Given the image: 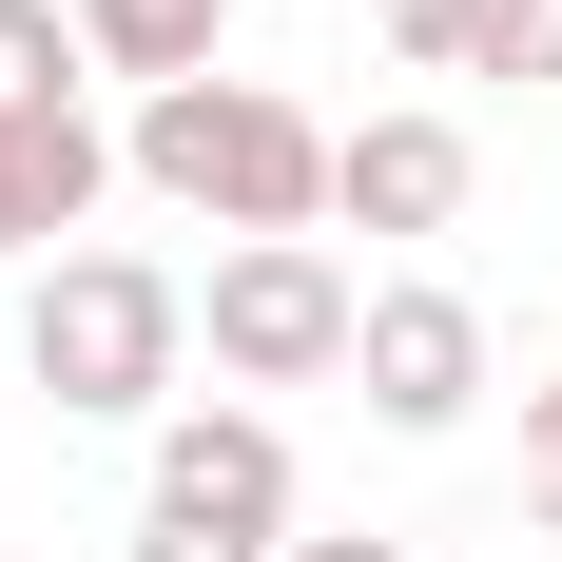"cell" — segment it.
<instances>
[{
  "mask_svg": "<svg viewBox=\"0 0 562 562\" xmlns=\"http://www.w3.org/2000/svg\"><path fill=\"white\" fill-rule=\"evenodd\" d=\"M78 78H98V58H78V20H58V0H0V116H58Z\"/></svg>",
  "mask_w": 562,
  "mask_h": 562,
  "instance_id": "cell-9",
  "label": "cell"
},
{
  "mask_svg": "<svg viewBox=\"0 0 562 562\" xmlns=\"http://www.w3.org/2000/svg\"><path fill=\"white\" fill-rule=\"evenodd\" d=\"M369 20H389L407 78H465V40H485V0H369Z\"/></svg>",
  "mask_w": 562,
  "mask_h": 562,
  "instance_id": "cell-10",
  "label": "cell"
},
{
  "mask_svg": "<svg viewBox=\"0 0 562 562\" xmlns=\"http://www.w3.org/2000/svg\"><path fill=\"white\" fill-rule=\"evenodd\" d=\"M291 562H407V543H291Z\"/></svg>",
  "mask_w": 562,
  "mask_h": 562,
  "instance_id": "cell-13",
  "label": "cell"
},
{
  "mask_svg": "<svg viewBox=\"0 0 562 562\" xmlns=\"http://www.w3.org/2000/svg\"><path fill=\"white\" fill-rule=\"evenodd\" d=\"M465 78H562V0H485V40H465Z\"/></svg>",
  "mask_w": 562,
  "mask_h": 562,
  "instance_id": "cell-11",
  "label": "cell"
},
{
  "mask_svg": "<svg viewBox=\"0 0 562 562\" xmlns=\"http://www.w3.org/2000/svg\"><path fill=\"white\" fill-rule=\"evenodd\" d=\"M349 330H369V291L330 272V233H272V252H214L194 291V349H214L233 389H330Z\"/></svg>",
  "mask_w": 562,
  "mask_h": 562,
  "instance_id": "cell-4",
  "label": "cell"
},
{
  "mask_svg": "<svg viewBox=\"0 0 562 562\" xmlns=\"http://www.w3.org/2000/svg\"><path fill=\"white\" fill-rule=\"evenodd\" d=\"M20 369H40L78 427H175V369H194V291L156 252H58L40 311H20Z\"/></svg>",
  "mask_w": 562,
  "mask_h": 562,
  "instance_id": "cell-2",
  "label": "cell"
},
{
  "mask_svg": "<svg viewBox=\"0 0 562 562\" xmlns=\"http://www.w3.org/2000/svg\"><path fill=\"white\" fill-rule=\"evenodd\" d=\"M98 194H116V136H98L78 98H58V116H0V252L58 272V233L98 214Z\"/></svg>",
  "mask_w": 562,
  "mask_h": 562,
  "instance_id": "cell-7",
  "label": "cell"
},
{
  "mask_svg": "<svg viewBox=\"0 0 562 562\" xmlns=\"http://www.w3.org/2000/svg\"><path fill=\"white\" fill-rule=\"evenodd\" d=\"M116 175H136V194H175V214H214L233 252L330 233V116L291 98V78H175V98H136Z\"/></svg>",
  "mask_w": 562,
  "mask_h": 562,
  "instance_id": "cell-1",
  "label": "cell"
},
{
  "mask_svg": "<svg viewBox=\"0 0 562 562\" xmlns=\"http://www.w3.org/2000/svg\"><path fill=\"white\" fill-rule=\"evenodd\" d=\"M136 562H291V427L272 407H175Z\"/></svg>",
  "mask_w": 562,
  "mask_h": 562,
  "instance_id": "cell-3",
  "label": "cell"
},
{
  "mask_svg": "<svg viewBox=\"0 0 562 562\" xmlns=\"http://www.w3.org/2000/svg\"><path fill=\"white\" fill-rule=\"evenodd\" d=\"M524 524H543V543H562V465H543V485H524Z\"/></svg>",
  "mask_w": 562,
  "mask_h": 562,
  "instance_id": "cell-12",
  "label": "cell"
},
{
  "mask_svg": "<svg viewBox=\"0 0 562 562\" xmlns=\"http://www.w3.org/2000/svg\"><path fill=\"white\" fill-rule=\"evenodd\" d=\"M58 20H78V58H98V78H136V98L214 78V40H233V0H58Z\"/></svg>",
  "mask_w": 562,
  "mask_h": 562,
  "instance_id": "cell-8",
  "label": "cell"
},
{
  "mask_svg": "<svg viewBox=\"0 0 562 562\" xmlns=\"http://www.w3.org/2000/svg\"><path fill=\"white\" fill-rule=\"evenodd\" d=\"M349 389H369V427H407V447H447L465 407H485V311H465L447 272L369 291V330H349Z\"/></svg>",
  "mask_w": 562,
  "mask_h": 562,
  "instance_id": "cell-5",
  "label": "cell"
},
{
  "mask_svg": "<svg viewBox=\"0 0 562 562\" xmlns=\"http://www.w3.org/2000/svg\"><path fill=\"white\" fill-rule=\"evenodd\" d=\"M465 194H485L465 116H349V136H330V214L349 233H447Z\"/></svg>",
  "mask_w": 562,
  "mask_h": 562,
  "instance_id": "cell-6",
  "label": "cell"
}]
</instances>
